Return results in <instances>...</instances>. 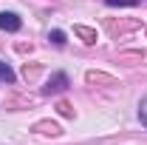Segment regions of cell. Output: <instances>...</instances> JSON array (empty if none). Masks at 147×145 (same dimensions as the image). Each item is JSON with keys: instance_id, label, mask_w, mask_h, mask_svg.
Masks as SVG:
<instances>
[{"instance_id": "cell-1", "label": "cell", "mask_w": 147, "mask_h": 145, "mask_svg": "<svg viewBox=\"0 0 147 145\" xmlns=\"http://www.w3.org/2000/svg\"><path fill=\"white\" fill-rule=\"evenodd\" d=\"M68 88V74H54L48 83H45V94H57V91H65Z\"/></svg>"}, {"instance_id": "cell-2", "label": "cell", "mask_w": 147, "mask_h": 145, "mask_svg": "<svg viewBox=\"0 0 147 145\" xmlns=\"http://www.w3.org/2000/svg\"><path fill=\"white\" fill-rule=\"evenodd\" d=\"M20 26H23V23H20V17L14 12H3V14H0V29H3V31H20Z\"/></svg>"}, {"instance_id": "cell-3", "label": "cell", "mask_w": 147, "mask_h": 145, "mask_svg": "<svg viewBox=\"0 0 147 145\" xmlns=\"http://www.w3.org/2000/svg\"><path fill=\"white\" fill-rule=\"evenodd\" d=\"M0 83H14V71H11V66H6L3 60H0Z\"/></svg>"}, {"instance_id": "cell-4", "label": "cell", "mask_w": 147, "mask_h": 145, "mask_svg": "<svg viewBox=\"0 0 147 145\" xmlns=\"http://www.w3.org/2000/svg\"><path fill=\"white\" fill-rule=\"evenodd\" d=\"M108 6H136L139 0H105Z\"/></svg>"}, {"instance_id": "cell-5", "label": "cell", "mask_w": 147, "mask_h": 145, "mask_svg": "<svg viewBox=\"0 0 147 145\" xmlns=\"http://www.w3.org/2000/svg\"><path fill=\"white\" fill-rule=\"evenodd\" d=\"M51 43H57V46H62V43H65V34H62V31H51Z\"/></svg>"}]
</instances>
